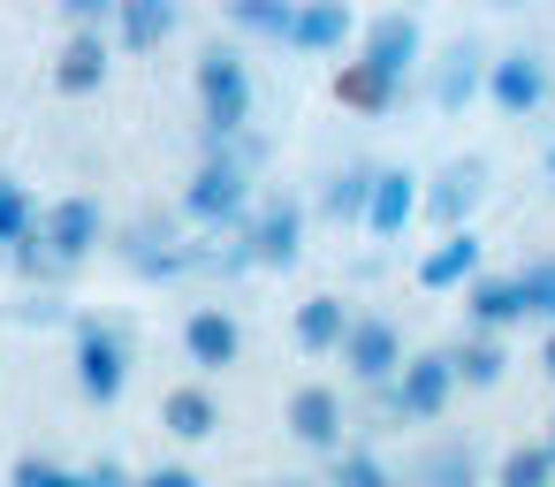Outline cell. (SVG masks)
Wrapping results in <instances>:
<instances>
[{"label":"cell","instance_id":"cell-1","mask_svg":"<svg viewBox=\"0 0 555 487\" xmlns=\"http://www.w3.org/2000/svg\"><path fill=\"white\" fill-rule=\"evenodd\" d=\"M69 358H77V388L85 403H115L130 388V366H138V335L115 320V312H77L69 320Z\"/></svg>","mask_w":555,"mask_h":487},{"label":"cell","instance_id":"cell-2","mask_svg":"<svg viewBox=\"0 0 555 487\" xmlns=\"http://www.w3.org/2000/svg\"><path fill=\"white\" fill-rule=\"evenodd\" d=\"M191 85H198V115H206V153L236 145L251 130V100H259L251 92V62L236 47H206L198 69H191Z\"/></svg>","mask_w":555,"mask_h":487},{"label":"cell","instance_id":"cell-3","mask_svg":"<svg viewBox=\"0 0 555 487\" xmlns=\"http://www.w3.org/2000/svg\"><path fill=\"white\" fill-rule=\"evenodd\" d=\"M183 221L206 236H236L251 221V168L236 153H198V168L183 183Z\"/></svg>","mask_w":555,"mask_h":487},{"label":"cell","instance_id":"cell-4","mask_svg":"<svg viewBox=\"0 0 555 487\" xmlns=\"http://www.w3.org/2000/svg\"><path fill=\"white\" fill-rule=\"evenodd\" d=\"M449 396H456V366H449V350H411V358L396 366V381L380 388V411L403 419V426H434V419L449 411Z\"/></svg>","mask_w":555,"mask_h":487},{"label":"cell","instance_id":"cell-5","mask_svg":"<svg viewBox=\"0 0 555 487\" xmlns=\"http://www.w3.org/2000/svg\"><path fill=\"white\" fill-rule=\"evenodd\" d=\"M107 236V214H100V198H54V206H39V252L62 267V274H77L85 259H92V244Z\"/></svg>","mask_w":555,"mask_h":487},{"label":"cell","instance_id":"cell-6","mask_svg":"<svg viewBox=\"0 0 555 487\" xmlns=\"http://www.w3.org/2000/svg\"><path fill=\"white\" fill-rule=\"evenodd\" d=\"M297 252H305V198H297V191L259 198L251 221H244V259L282 274V267H297Z\"/></svg>","mask_w":555,"mask_h":487},{"label":"cell","instance_id":"cell-7","mask_svg":"<svg viewBox=\"0 0 555 487\" xmlns=\"http://www.w3.org/2000/svg\"><path fill=\"white\" fill-rule=\"evenodd\" d=\"M335 358H343V373H350L358 388H388V381H396V366L411 358V343H403V328H396L388 312H358Z\"/></svg>","mask_w":555,"mask_h":487},{"label":"cell","instance_id":"cell-8","mask_svg":"<svg viewBox=\"0 0 555 487\" xmlns=\"http://www.w3.org/2000/svg\"><path fill=\"white\" fill-rule=\"evenodd\" d=\"M418 54H426V24L411 16V9H380V16H365L358 24V62H373L380 77H411L418 69Z\"/></svg>","mask_w":555,"mask_h":487},{"label":"cell","instance_id":"cell-9","mask_svg":"<svg viewBox=\"0 0 555 487\" xmlns=\"http://www.w3.org/2000/svg\"><path fill=\"white\" fill-rule=\"evenodd\" d=\"M479 198H487V161H449L434 183H418V214L441 229V236H456V229H472V214H479Z\"/></svg>","mask_w":555,"mask_h":487},{"label":"cell","instance_id":"cell-10","mask_svg":"<svg viewBox=\"0 0 555 487\" xmlns=\"http://www.w3.org/2000/svg\"><path fill=\"white\" fill-rule=\"evenodd\" d=\"M289 434L305 441V449H320V457H335L343 449V434H350V403H343V388L335 381H305V388H289Z\"/></svg>","mask_w":555,"mask_h":487},{"label":"cell","instance_id":"cell-11","mask_svg":"<svg viewBox=\"0 0 555 487\" xmlns=\"http://www.w3.org/2000/svg\"><path fill=\"white\" fill-rule=\"evenodd\" d=\"M502 115H540L547 107V62L532 54V47H509V54H494L487 62V85H479Z\"/></svg>","mask_w":555,"mask_h":487},{"label":"cell","instance_id":"cell-12","mask_svg":"<svg viewBox=\"0 0 555 487\" xmlns=\"http://www.w3.org/2000/svg\"><path fill=\"white\" fill-rule=\"evenodd\" d=\"M183 358H191L198 373L236 366V358H244V320H236L229 305H191V312H183Z\"/></svg>","mask_w":555,"mask_h":487},{"label":"cell","instance_id":"cell-13","mask_svg":"<svg viewBox=\"0 0 555 487\" xmlns=\"http://www.w3.org/2000/svg\"><path fill=\"white\" fill-rule=\"evenodd\" d=\"M396 487H487V472L472 441H426L418 457L396 464Z\"/></svg>","mask_w":555,"mask_h":487},{"label":"cell","instance_id":"cell-14","mask_svg":"<svg viewBox=\"0 0 555 487\" xmlns=\"http://www.w3.org/2000/svg\"><path fill=\"white\" fill-rule=\"evenodd\" d=\"M411 221H418V176L411 168H380L373 176V198H365V236L396 244Z\"/></svg>","mask_w":555,"mask_h":487},{"label":"cell","instance_id":"cell-15","mask_svg":"<svg viewBox=\"0 0 555 487\" xmlns=\"http://www.w3.org/2000/svg\"><path fill=\"white\" fill-rule=\"evenodd\" d=\"M107 62H115L107 31H69L62 54H54V92H69V100L100 92V85H107Z\"/></svg>","mask_w":555,"mask_h":487},{"label":"cell","instance_id":"cell-16","mask_svg":"<svg viewBox=\"0 0 555 487\" xmlns=\"http://www.w3.org/2000/svg\"><path fill=\"white\" fill-rule=\"evenodd\" d=\"M517 320H525L517 267H509V274H479V282L464 290V328H479V335H509Z\"/></svg>","mask_w":555,"mask_h":487},{"label":"cell","instance_id":"cell-17","mask_svg":"<svg viewBox=\"0 0 555 487\" xmlns=\"http://www.w3.org/2000/svg\"><path fill=\"white\" fill-rule=\"evenodd\" d=\"M350 297H335V290H320V297H305L297 305V320H289V335H297V350L305 358H335L343 350V335H350Z\"/></svg>","mask_w":555,"mask_h":487},{"label":"cell","instance_id":"cell-18","mask_svg":"<svg viewBox=\"0 0 555 487\" xmlns=\"http://www.w3.org/2000/svg\"><path fill=\"white\" fill-rule=\"evenodd\" d=\"M350 39H358V9H343V0H297V24H289L297 54H343Z\"/></svg>","mask_w":555,"mask_h":487},{"label":"cell","instance_id":"cell-19","mask_svg":"<svg viewBox=\"0 0 555 487\" xmlns=\"http://www.w3.org/2000/svg\"><path fill=\"white\" fill-rule=\"evenodd\" d=\"M479 85H487V47H479V39H456V47L441 54V69H434V107H441V115H464V107L479 100Z\"/></svg>","mask_w":555,"mask_h":487},{"label":"cell","instance_id":"cell-20","mask_svg":"<svg viewBox=\"0 0 555 487\" xmlns=\"http://www.w3.org/2000/svg\"><path fill=\"white\" fill-rule=\"evenodd\" d=\"M479 259H487V244H479L472 229H456V236H441V244L418 259V290H472V282L487 274Z\"/></svg>","mask_w":555,"mask_h":487},{"label":"cell","instance_id":"cell-21","mask_svg":"<svg viewBox=\"0 0 555 487\" xmlns=\"http://www.w3.org/2000/svg\"><path fill=\"white\" fill-rule=\"evenodd\" d=\"M183 9L176 0H115V47L122 54H153L160 39H176Z\"/></svg>","mask_w":555,"mask_h":487},{"label":"cell","instance_id":"cell-22","mask_svg":"<svg viewBox=\"0 0 555 487\" xmlns=\"http://www.w3.org/2000/svg\"><path fill=\"white\" fill-rule=\"evenodd\" d=\"M160 426H168L176 441H214V434H221V396H214L206 381H183V388L160 396Z\"/></svg>","mask_w":555,"mask_h":487},{"label":"cell","instance_id":"cell-23","mask_svg":"<svg viewBox=\"0 0 555 487\" xmlns=\"http://www.w3.org/2000/svg\"><path fill=\"white\" fill-rule=\"evenodd\" d=\"M449 350V366H456V388H494L502 373H509V335H479V328H464L456 343H441Z\"/></svg>","mask_w":555,"mask_h":487},{"label":"cell","instance_id":"cell-24","mask_svg":"<svg viewBox=\"0 0 555 487\" xmlns=\"http://www.w3.org/2000/svg\"><path fill=\"white\" fill-rule=\"evenodd\" d=\"M373 161H343L335 176H327V191H320V214L335 221V229H365V198H373Z\"/></svg>","mask_w":555,"mask_h":487},{"label":"cell","instance_id":"cell-25","mask_svg":"<svg viewBox=\"0 0 555 487\" xmlns=\"http://www.w3.org/2000/svg\"><path fill=\"white\" fill-rule=\"evenodd\" d=\"M396 92H403V85H396V77H380L373 62H358V54L335 69V107H350V115H388V107H396Z\"/></svg>","mask_w":555,"mask_h":487},{"label":"cell","instance_id":"cell-26","mask_svg":"<svg viewBox=\"0 0 555 487\" xmlns=\"http://www.w3.org/2000/svg\"><path fill=\"white\" fill-rule=\"evenodd\" d=\"M327 487H396V464H388L380 449H358V441H343V449L327 457Z\"/></svg>","mask_w":555,"mask_h":487},{"label":"cell","instance_id":"cell-27","mask_svg":"<svg viewBox=\"0 0 555 487\" xmlns=\"http://www.w3.org/2000/svg\"><path fill=\"white\" fill-rule=\"evenodd\" d=\"M229 24H236V31H259V39H274V47H289L297 0H229Z\"/></svg>","mask_w":555,"mask_h":487},{"label":"cell","instance_id":"cell-28","mask_svg":"<svg viewBox=\"0 0 555 487\" xmlns=\"http://www.w3.org/2000/svg\"><path fill=\"white\" fill-rule=\"evenodd\" d=\"M31 229H39V198H31L9 168H0V252H16Z\"/></svg>","mask_w":555,"mask_h":487},{"label":"cell","instance_id":"cell-29","mask_svg":"<svg viewBox=\"0 0 555 487\" xmlns=\"http://www.w3.org/2000/svg\"><path fill=\"white\" fill-rule=\"evenodd\" d=\"M494 487H555V464H547V449H540V441H517V449H502V464H494Z\"/></svg>","mask_w":555,"mask_h":487},{"label":"cell","instance_id":"cell-30","mask_svg":"<svg viewBox=\"0 0 555 487\" xmlns=\"http://www.w3.org/2000/svg\"><path fill=\"white\" fill-rule=\"evenodd\" d=\"M517 290H525V320L555 328V252L525 259V267H517Z\"/></svg>","mask_w":555,"mask_h":487},{"label":"cell","instance_id":"cell-31","mask_svg":"<svg viewBox=\"0 0 555 487\" xmlns=\"http://www.w3.org/2000/svg\"><path fill=\"white\" fill-rule=\"evenodd\" d=\"M24 328H54V320H77V312H62V297L54 290H24V305H9Z\"/></svg>","mask_w":555,"mask_h":487},{"label":"cell","instance_id":"cell-32","mask_svg":"<svg viewBox=\"0 0 555 487\" xmlns=\"http://www.w3.org/2000/svg\"><path fill=\"white\" fill-rule=\"evenodd\" d=\"M62 16H69V31H107L115 24V0H69Z\"/></svg>","mask_w":555,"mask_h":487},{"label":"cell","instance_id":"cell-33","mask_svg":"<svg viewBox=\"0 0 555 487\" xmlns=\"http://www.w3.org/2000/svg\"><path fill=\"white\" fill-rule=\"evenodd\" d=\"M138 487H206L191 464H153V472H138Z\"/></svg>","mask_w":555,"mask_h":487},{"label":"cell","instance_id":"cell-34","mask_svg":"<svg viewBox=\"0 0 555 487\" xmlns=\"http://www.w3.org/2000/svg\"><path fill=\"white\" fill-rule=\"evenodd\" d=\"M540 373L555 381V328H547V343H540Z\"/></svg>","mask_w":555,"mask_h":487},{"label":"cell","instance_id":"cell-35","mask_svg":"<svg viewBox=\"0 0 555 487\" xmlns=\"http://www.w3.org/2000/svg\"><path fill=\"white\" fill-rule=\"evenodd\" d=\"M540 449H547V464H555V419H547V434H540Z\"/></svg>","mask_w":555,"mask_h":487},{"label":"cell","instance_id":"cell-36","mask_svg":"<svg viewBox=\"0 0 555 487\" xmlns=\"http://www.w3.org/2000/svg\"><path fill=\"white\" fill-rule=\"evenodd\" d=\"M251 487H305V479H251Z\"/></svg>","mask_w":555,"mask_h":487},{"label":"cell","instance_id":"cell-37","mask_svg":"<svg viewBox=\"0 0 555 487\" xmlns=\"http://www.w3.org/2000/svg\"><path fill=\"white\" fill-rule=\"evenodd\" d=\"M547 183H555V145H547Z\"/></svg>","mask_w":555,"mask_h":487}]
</instances>
